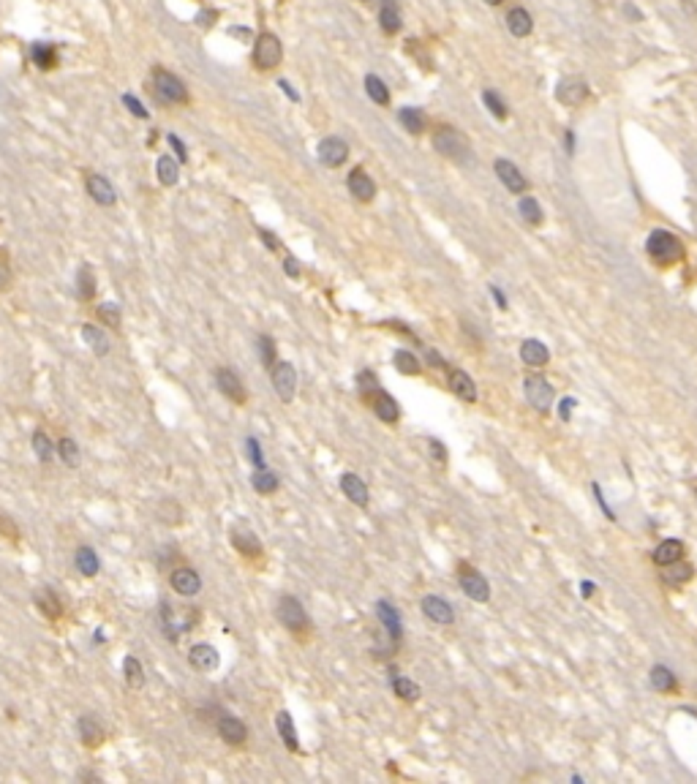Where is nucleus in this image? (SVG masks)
Segmentation results:
<instances>
[{"label":"nucleus","mask_w":697,"mask_h":784,"mask_svg":"<svg viewBox=\"0 0 697 784\" xmlns=\"http://www.w3.org/2000/svg\"><path fill=\"white\" fill-rule=\"evenodd\" d=\"M9 283V261H6V251H0V286Z\"/></svg>","instance_id":"obj_56"},{"label":"nucleus","mask_w":697,"mask_h":784,"mask_svg":"<svg viewBox=\"0 0 697 784\" xmlns=\"http://www.w3.org/2000/svg\"><path fill=\"white\" fill-rule=\"evenodd\" d=\"M58 455H61V461L65 463V466H71V469H77L79 466V446H77V441H74L71 436L61 439V444H58Z\"/></svg>","instance_id":"obj_45"},{"label":"nucleus","mask_w":697,"mask_h":784,"mask_svg":"<svg viewBox=\"0 0 697 784\" xmlns=\"http://www.w3.org/2000/svg\"><path fill=\"white\" fill-rule=\"evenodd\" d=\"M216 385H218V390H221L229 400H234V403H243V400H246V390H243V385H240V379H237V373H234L232 368H218Z\"/></svg>","instance_id":"obj_22"},{"label":"nucleus","mask_w":697,"mask_h":784,"mask_svg":"<svg viewBox=\"0 0 697 784\" xmlns=\"http://www.w3.org/2000/svg\"><path fill=\"white\" fill-rule=\"evenodd\" d=\"M491 294H493V297H496L498 308H501V310H507V297H504V294H501V289H496V286H491Z\"/></svg>","instance_id":"obj_59"},{"label":"nucleus","mask_w":697,"mask_h":784,"mask_svg":"<svg viewBox=\"0 0 697 784\" xmlns=\"http://www.w3.org/2000/svg\"><path fill=\"white\" fill-rule=\"evenodd\" d=\"M419 607H422V613L428 615L434 624H441V627H449L452 621H455V613H452V605H449L447 600H441V597H425V600L419 602Z\"/></svg>","instance_id":"obj_14"},{"label":"nucleus","mask_w":697,"mask_h":784,"mask_svg":"<svg viewBox=\"0 0 697 784\" xmlns=\"http://www.w3.org/2000/svg\"><path fill=\"white\" fill-rule=\"evenodd\" d=\"M218 662H221V657H218V651L210 646V643H199V646H194L188 651V664H191L194 670H199V673L216 670Z\"/></svg>","instance_id":"obj_16"},{"label":"nucleus","mask_w":697,"mask_h":784,"mask_svg":"<svg viewBox=\"0 0 697 784\" xmlns=\"http://www.w3.org/2000/svg\"><path fill=\"white\" fill-rule=\"evenodd\" d=\"M564 142H567V153L572 155L575 153V137H572V131H567V139H564Z\"/></svg>","instance_id":"obj_61"},{"label":"nucleus","mask_w":697,"mask_h":784,"mask_svg":"<svg viewBox=\"0 0 697 784\" xmlns=\"http://www.w3.org/2000/svg\"><path fill=\"white\" fill-rule=\"evenodd\" d=\"M520 360L526 362L528 368H545L550 362V352H547V346H545L543 340L528 338L520 343Z\"/></svg>","instance_id":"obj_21"},{"label":"nucleus","mask_w":697,"mask_h":784,"mask_svg":"<svg viewBox=\"0 0 697 784\" xmlns=\"http://www.w3.org/2000/svg\"><path fill=\"white\" fill-rule=\"evenodd\" d=\"M572 406H575V400L572 398H567L564 403H561V409H558V414H561V419H570V412H572Z\"/></svg>","instance_id":"obj_58"},{"label":"nucleus","mask_w":697,"mask_h":784,"mask_svg":"<svg viewBox=\"0 0 697 784\" xmlns=\"http://www.w3.org/2000/svg\"><path fill=\"white\" fill-rule=\"evenodd\" d=\"M123 673H125V684H128L131 689H142V686H145V673H142V664L137 657H125Z\"/></svg>","instance_id":"obj_40"},{"label":"nucleus","mask_w":697,"mask_h":784,"mask_svg":"<svg viewBox=\"0 0 697 784\" xmlns=\"http://www.w3.org/2000/svg\"><path fill=\"white\" fill-rule=\"evenodd\" d=\"M447 382H449V390H452V392H455L461 400H468V403H474V400H477V385L471 382V376H468V373L452 368L449 370V376H447Z\"/></svg>","instance_id":"obj_25"},{"label":"nucleus","mask_w":697,"mask_h":784,"mask_svg":"<svg viewBox=\"0 0 697 784\" xmlns=\"http://www.w3.org/2000/svg\"><path fill=\"white\" fill-rule=\"evenodd\" d=\"M365 93L371 95V101H376L379 107H387L389 104L387 85H384V79L376 77V74H368V77H365Z\"/></svg>","instance_id":"obj_38"},{"label":"nucleus","mask_w":697,"mask_h":784,"mask_svg":"<svg viewBox=\"0 0 697 784\" xmlns=\"http://www.w3.org/2000/svg\"><path fill=\"white\" fill-rule=\"evenodd\" d=\"M161 618H164V627L169 632V637L177 640L174 632H188L196 621H199V613L194 607H174L172 610L169 602H161Z\"/></svg>","instance_id":"obj_7"},{"label":"nucleus","mask_w":697,"mask_h":784,"mask_svg":"<svg viewBox=\"0 0 697 784\" xmlns=\"http://www.w3.org/2000/svg\"><path fill=\"white\" fill-rule=\"evenodd\" d=\"M33 61H36V66H38V68H55V63H58V55H55L52 44H36V46H33Z\"/></svg>","instance_id":"obj_47"},{"label":"nucleus","mask_w":697,"mask_h":784,"mask_svg":"<svg viewBox=\"0 0 697 784\" xmlns=\"http://www.w3.org/2000/svg\"><path fill=\"white\" fill-rule=\"evenodd\" d=\"M246 446H248V455H251V463L256 466V469H264V455H262V446H259V441L251 436L248 441H246Z\"/></svg>","instance_id":"obj_52"},{"label":"nucleus","mask_w":697,"mask_h":784,"mask_svg":"<svg viewBox=\"0 0 697 784\" xmlns=\"http://www.w3.org/2000/svg\"><path fill=\"white\" fill-rule=\"evenodd\" d=\"M496 174H498V180L507 185V191H512V194H523L528 188V180L520 174V169H518L512 161H507V158H498L496 161Z\"/></svg>","instance_id":"obj_18"},{"label":"nucleus","mask_w":697,"mask_h":784,"mask_svg":"<svg viewBox=\"0 0 697 784\" xmlns=\"http://www.w3.org/2000/svg\"><path fill=\"white\" fill-rule=\"evenodd\" d=\"M651 686L656 689V692H673L676 689V676H673V670L670 667H665V664H654L651 667Z\"/></svg>","instance_id":"obj_31"},{"label":"nucleus","mask_w":697,"mask_h":784,"mask_svg":"<svg viewBox=\"0 0 697 784\" xmlns=\"http://www.w3.org/2000/svg\"><path fill=\"white\" fill-rule=\"evenodd\" d=\"M316 153H319V161H322L325 167L338 169L341 164H346V158H349V145L338 137H327L319 142V150H316Z\"/></svg>","instance_id":"obj_10"},{"label":"nucleus","mask_w":697,"mask_h":784,"mask_svg":"<svg viewBox=\"0 0 697 784\" xmlns=\"http://www.w3.org/2000/svg\"><path fill=\"white\" fill-rule=\"evenodd\" d=\"M270 379H273V387H276V392H278V398L283 400V403H289V400H295V392H297V370L292 362H283V360H276V365L270 368Z\"/></svg>","instance_id":"obj_8"},{"label":"nucleus","mask_w":697,"mask_h":784,"mask_svg":"<svg viewBox=\"0 0 697 784\" xmlns=\"http://www.w3.org/2000/svg\"><path fill=\"white\" fill-rule=\"evenodd\" d=\"M523 390H526V400L540 412V414H547V412H550L553 398H556V390H553V385H550L545 376H540V373L526 376Z\"/></svg>","instance_id":"obj_4"},{"label":"nucleus","mask_w":697,"mask_h":784,"mask_svg":"<svg viewBox=\"0 0 697 784\" xmlns=\"http://www.w3.org/2000/svg\"><path fill=\"white\" fill-rule=\"evenodd\" d=\"M428 446H431V455H434L436 463H447V446L439 439H428Z\"/></svg>","instance_id":"obj_53"},{"label":"nucleus","mask_w":697,"mask_h":784,"mask_svg":"<svg viewBox=\"0 0 697 784\" xmlns=\"http://www.w3.org/2000/svg\"><path fill=\"white\" fill-rule=\"evenodd\" d=\"M646 251H649V256L656 261V264H676V261H681L683 256H686L681 240H678L673 231H665V229L651 231L649 240H646Z\"/></svg>","instance_id":"obj_2"},{"label":"nucleus","mask_w":697,"mask_h":784,"mask_svg":"<svg viewBox=\"0 0 697 784\" xmlns=\"http://www.w3.org/2000/svg\"><path fill=\"white\" fill-rule=\"evenodd\" d=\"M398 120H401L403 128H406L409 134H414V137L425 131V115L414 107H403L401 112H398Z\"/></svg>","instance_id":"obj_35"},{"label":"nucleus","mask_w":697,"mask_h":784,"mask_svg":"<svg viewBox=\"0 0 697 784\" xmlns=\"http://www.w3.org/2000/svg\"><path fill=\"white\" fill-rule=\"evenodd\" d=\"M79 736H82L85 743L95 746V743H101V741H104V727L98 724L95 716H82V719H79Z\"/></svg>","instance_id":"obj_37"},{"label":"nucleus","mask_w":697,"mask_h":784,"mask_svg":"<svg viewBox=\"0 0 697 784\" xmlns=\"http://www.w3.org/2000/svg\"><path fill=\"white\" fill-rule=\"evenodd\" d=\"M346 188H349V194L355 197V199L360 202H371L373 197H376V183L371 180V174L365 169H352L349 172V177H346Z\"/></svg>","instance_id":"obj_12"},{"label":"nucleus","mask_w":697,"mask_h":784,"mask_svg":"<svg viewBox=\"0 0 697 784\" xmlns=\"http://www.w3.org/2000/svg\"><path fill=\"white\" fill-rule=\"evenodd\" d=\"M392 692L398 694L401 700H406V703H417L419 697H422V689H419L412 678H406V676L392 678Z\"/></svg>","instance_id":"obj_34"},{"label":"nucleus","mask_w":697,"mask_h":784,"mask_svg":"<svg viewBox=\"0 0 697 784\" xmlns=\"http://www.w3.org/2000/svg\"><path fill=\"white\" fill-rule=\"evenodd\" d=\"M281 58H283V49H281L278 36L262 33V36L256 38V44H253V63L267 71V68H276L281 63Z\"/></svg>","instance_id":"obj_9"},{"label":"nucleus","mask_w":697,"mask_h":784,"mask_svg":"<svg viewBox=\"0 0 697 784\" xmlns=\"http://www.w3.org/2000/svg\"><path fill=\"white\" fill-rule=\"evenodd\" d=\"M88 194L93 197L98 204H115V188L109 185L107 177H101V174H90L88 177Z\"/></svg>","instance_id":"obj_29"},{"label":"nucleus","mask_w":697,"mask_h":784,"mask_svg":"<svg viewBox=\"0 0 697 784\" xmlns=\"http://www.w3.org/2000/svg\"><path fill=\"white\" fill-rule=\"evenodd\" d=\"M82 338L88 343V349H93V354H98V357L109 354V349H112L109 335L101 327H95V324H82Z\"/></svg>","instance_id":"obj_26"},{"label":"nucleus","mask_w":697,"mask_h":784,"mask_svg":"<svg viewBox=\"0 0 697 784\" xmlns=\"http://www.w3.org/2000/svg\"><path fill=\"white\" fill-rule=\"evenodd\" d=\"M98 316H101L109 327H120V308L115 305V303H104V305H98Z\"/></svg>","instance_id":"obj_51"},{"label":"nucleus","mask_w":697,"mask_h":784,"mask_svg":"<svg viewBox=\"0 0 697 784\" xmlns=\"http://www.w3.org/2000/svg\"><path fill=\"white\" fill-rule=\"evenodd\" d=\"M651 558H654V564H656V567H667V564H673V561H681L683 558V542L681 539H662V542L654 548Z\"/></svg>","instance_id":"obj_24"},{"label":"nucleus","mask_w":697,"mask_h":784,"mask_svg":"<svg viewBox=\"0 0 697 784\" xmlns=\"http://www.w3.org/2000/svg\"><path fill=\"white\" fill-rule=\"evenodd\" d=\"M74 564H77V569L85 575V577H93L95 572H98V567H101L98 553H95L93 548H88V545H82V548L77 550V555H74Z\"/></svg>","instance_id":"obj_32"},{"label":"nucleus","mask_w":697,"mask_h":784,"mask_svg":"<svg viewBox=\"0 0 697 784\" xmlns=\"http://www.w3.org/2000/svg\"><path fill=\"white\" fill-rule=\"evenodd\" d=\"M341 491H343V496L352 501V504H357V507H368V501H371V491H368V485L357 477V474H352V471L341 474Z\"/></svg>","instance_id":"obj_15"},{"label":"nucleus","mask_w":697,"mask_h":784,"mask_svg":"<svg viewBox=\"0 0 697 784\" xmlns=\"http://www.w3.org/2000/svg\"><path fill=\"white\" fill-rule=\"evenodd\" d=\"M434 150L439 155L449 158V161H455V164H471L474 161L468 139L458 128H449V125H441L434 134Z\"/></svg>","instance_id":"obj_1"},{"label":"nucleus","mask_w":697,"mask_h":784,"mask_svg":"<svg viewBox=\"0 0 697 784\" xmlns=\"http://www.w3.org/2000/svg\"><path fill=\"white\" fill-rule=\"evenodd\" d=\"M123 101H125V107L131 109V112H134L137 117H147V112L142 109V104L137 101V98H131V95H123Z\"/></svg>","instance_id":"obj_54"},{"label":"nucleus","mask_w":697,"mask_h":784,"mask_svg":"<svg viewBox=\"0 0 697 784\" xmlns=\"http://www.w3.org/2000/svg\"><path fill=\"white\" fill-rule=\"evenodd\" d=\"M36 605H38L41 610H47L52 618L61 613V602H58V597L52 594V588H49V585H44V588H38V591H36Z\"/></svg>","instance_id":"obj_46"},{"label":"nucleus","mask_w":697,"mask_h":784,"mask_svg":"<svg viewBox=\"0 0 697 784\" xmlns=\"http://www.w3.org/2000/svg\"><path fill=\"white\" fill-rule=\"evenodd\" d=\"M591 594H594V583L586 580V583H583V597H591Z\"/></svg>","instance_id":"obj_63"},{"label":"nucleus","mask_w":697,"mask_h":784,"mask_svg":"<svg viewBox=\"0 0 697 784\" xmlns=\"http://www.w3.org/2000/svg\"><path fill=\"white\" fill-rule=\"evenodd\" d=\"M283 270H286V276L289 278L300 276V264H297V259H292V256H286V259H283Z\"/></svg>","instance_id":"obj_55"},{"label":"nucleus","mask_w":697,"mask_h":784,"mask_svg":"<svg viewBox=\"0 0 697 784\" xmlns=\"http://www.w3.org/2000/svg\"><path fill=\"white\" fill-rule=\"evenodd\" d=\"M357 385H360V392H362V398H365V400H371L373 395H376V390H382V387H379V382H376V376H373L371 370H360V376H357Z\"/></svg>","instance_id":"obj_48"},{"label":"nucleus","mask_w":697,"mask_h":784,"mask_svg":"<svg viewBox=\"0 0 697 784\" xmlns=\"http://www.w3.org/2000/svg\"><path fill=\"white\" fill-rule=\"evenodd\" d=\"M259 234H262L264 246L270 248V251H278V240H276V234H270L267 229H259Z\"/></svg>","instance_id":"obj_57"},{"label":"nucleus","mask_w":697,"mask_h":784,"mask_svg":"<svg viewBox=\"0 0 697 784\" xmlns=\"http://www.w3.org/2000/svg\"><path fill=\"white\" fill-rule=\"evenodd\" d=\"M392 360H395V368L401 370V373H406V376H419V373H422L419 360L412 352H406V349H398Z\"/></svg>","instance_id":"obj_42"},{"label":"nucleus","mask_w":697,"mask_h":784,"mask_svg":"<svg viewBox=\"0 0 697 784\" xmlns=\"http://www.w3.org/2000/svg\"><path fill=\"white\" fill-rule=\"evenodd\" d=\"M276 613H278L281 624H283L289 632H295V634H303V632L310 629V618H308V613H305V607H303V602L297 600V597H292V594H283V597H281Z\"/></svg>","instance_id":"obj_3"},{"label":"nucleus","mask_w":697,"mask_h":784,"mask_svg":"<svg viewBox=\"0 0 697 784\" xmlns=\"http://www.w3.org/2000/svg\"><path fill=\"white\" fill-rule=\"evenodd\" d=\"M213 16H216V14H213V11H204V14L199 16V22H201V25H204V28H207V25H213V22H210Z\"/></svg>","instance_id":"obj_62"},{"label":"nucleus","mask_w":697,"mask_h":784,"mask_svg":"<svg viewBox=\"0 0 697 784\" xmlns=\"http://www.w3.org/2000/svg\"><path fill=\"white\" fill-rule=\"evenodd\" d=\"M518 210H520V218H523L526 224H531V226L543 224V207L537 204L534 197H523V199L518 202Z\"/></svg>","instance_id":"obj_43"},{"label":"nucleus","mask_w":697,"mask_h":784,"mask_svg":"<svg viewBox=\"0 0 697 784\" xmlns=\"http://www.w3.org/2000/svg\"><path fill=\"white\" fill-rule=\"evenodd\" d=\"M376 615H379V621H382V627L387 629L389 634V640H392V646L398 648V643H401V618H398V610L389 605V602H376Z\"/></svg>","instance_id":"obj_20"},{"label":"nucleus","mask_w":697,"mask_h":784,"mask_svg":"<svg viewBox=\"0 0 697 784\" xmlns=\"http://www.w3.org/2000/svg\"><path fill=\"white\" fill-rule=\"evenodd\" d=\"M153 88H155V95H158L164 104H186L188 101L186 85L174 77V74L164 71V68H155L153 71Z\"/></svg>","instance_id":"obj_5"},{"label":"nucleus","mask_w":697,"mask_h":784,"mask_svg":"<svg viewBox=\"0 0 697 784\" xmlns=\"http://www.w3.org/2000/svg\"><path fill=\"white\" fill-rule=\"evenodd\" d=\"M259 357H262L264 368L276 365V343H273L270 335H259Z\"/></svg>","instance_id":"obj_49"},{"label":"nucleus","mask_w":697,"mask_h":784,"mask_svg":"<svg viewBox=\"0 0 697 784\" xmlns=\"http://www.w3.org/2000/svg\"><path fill=\"white\" fill-rule=\"evenodd\" d=\"M507 31L512 33V36H518V38H526L528 33L534 31V19H531V14H528L526 9H512L510 14H507Z\"/></svg>","instance_id":"obj_27"},{"label":"nucleus","mask_w":697,"mask_h":784,"mask_svg":"<svg viewBox=\"0 0 697 784\" xmlns=\"http://www.w3.org/2000/svg\"><path fill=\"white\" fill-rule=\"evenodd\" d=\"M33 452H36V458L41 463H49L52 461V452H55V446H52V441H49V436L44 431H36L33 433Z\"/></svg>","instance_id":"obj_44"},{"label":"nucleus","mask_w":697,"mask_h":784,"mask_svg":"<svg viewBox=\"0 0 697 784\" xmlns=\"http://www.w3.org/2000/svg\"><path fill=\"white\" fill-rule=\"evenodd\" d=\"M155 172H158V180L164 185H174L177 177H180V167H177V161L172 155H161L158 164H155Z\"/></svg>","instance_id":"obj_39"},{"label":"nucleus","mask_w":697,"mask_h":784,"mask_svg":"<svg viewBox=\"0 0 697 784\" xmlns=\"http://www.w3.org/2000/svg\"><path fill=\"white\" fill-rule=\"evenodd\" d=\"M95 294V276L90 267H79L77 273V297L79 300H93Z\"/></svg>","instance_id":"obj_41"},{"label":"nucleus","mask_w":697,"mask_h":784,"mask_svg":"<svg viewBox=\"0 0 697 784\" xmlns=\"http://www.w3.org/2000/svg\"><path fill=\"white\" fill-rule=\"evenodd\" d=\"M169 583H172V588L180 594V597H194V594H199L201 577L194 572V569H174V572H172V577H169Z\"/></svg>","instance_id":"obj_23"},{"label":"nucleus","mask_w":697,"mask_h":784,"mask_svg":"<svg viewBox=\"0 0 697 784\" xmlns=\"http://www.w3.org/2000/svg\"><path fill=\"white\" fill-rule=\"evenodd\" d=\"M169 142H172V147H174V150L180 153V158H186V150H183V142H180V139L174 137V134H172V137H169Z\"/></svg>","instance_id":"obj_60"},{"label":"nucleus","mask_w":697,"mask_h":784,"mask_svg":"<svg viewBox=\"0 0 697 784\" xmlns=\"http://www.w3.org/2000/svg\"><path fill=\"white\" fill-rule=\"evenodd\" d=\"M232 542H234V548L240 550L243 555H251V558H256V555L262 553V542L256 539V534H251L248 528H234L232 531Z\"/></svg>","instance_id":"obj_28"},{"label":"nucleus","mask_w":697,"mask_h":784,"mask_svg":"<svg viewBox=\"0 0 697 784\" xmlns=\"http://www.w3.org/2000/svg\"><path fill=\"white\" fill-rule=\"evenodd\" d=\"M276 727H278V736L283 738L286 749L297 752V749H300V741H297L295 719H292V714H289V711H281L278 716H276Z\"/></svg>","instance_id":"obj_30"},{"label":"nucleus","mask_w":697,"mask_h":784,"mask_svg":"<svg viewBox=\"0 0 697 784\" xmlns=\"http://www.w3.org/2000/svg\"><path fill=\"white\" fill-rule=\"evenodd\" d=\"M379 25H382V31L387 33V36H395V33L401 31V14L395 9V0H384V6L379 11Z\"/></svg>","instance_id":"obj_33"},{"label":"nucleus","mask_w":697,"mask_h":784,"mask_svg":"<svg viewBox=\"0 0 697 784\" xmlns=\"http://www.w3.org/2000/svg\"><path fill=\"white\" fill-rule=\"evenodd\" d=\"M482 101H485V107L491 109V112L496 115L498 120H504V117H507V107H504V101H501V98H498L493 90H485V93H482Z\"/></svg>","instance_id":"obj_50"},{"label":"nucleus","mask_w":697,"mask_h":784,"mask_svg":"<svg viewBox=\"0 0 697 784\" xmlns=\"http://www.w3.org/2000/svg\"><path fill=\"white\" fill-rule=\"evenodd\" d=\"M458 583L463 588V594L474 602H488L491 600V585L482 577L471 564H461L458 567Z\"/></svg>","instance_id":"obj_6"},{"label":"nucleus","mask_w":697,"mask_h":784,"mask_svg":"<svg viewBox=\"0 0 697 784\" xmlns=\"http://www.w3.org/2000/svg\"><path fill=\"white\" fill-rule=\"evenodd\" d=\"M586 95H589V85H586L583 79H564V82H558V88H556V98L564 104V107H577V104H583Z\"/></svg>","instance_id":"obj_13"},{"label":"nucleus","mask_w":697,"mask_h":784,"mask_svg":"<svg viewBox=\"0 0 697 784\" xmlns=\"http://www.w3.org/2000/svg\"><path fill=\"white\" fill-rule=\"evenodd\" d=\"M662 583L670 585V588H681V585H686L692 577H695V567L689 564V561H673V564H667V567H662Z\"/></svg>","instance_id":"obj_19"},{"label":"nucleus","mask_w":697,"mask_h":784,"mask_svg":"<svg viewBox=\"0 0 697 784\" xmlns=\"http://www.w3.org/2000/svg\"><path fill=\"white\" fill-rule=\"evenodd\" d=\"M251 485H253V491L256 493H262V496H270V493H276L278 491V474L276 471H267V469H256V474L251 477Z\"/></svg>","instance_id":"obj_36"},{"label":"nucleus","mask_w":697,"mask_h":784,"mask_svg":"<svg viewBox=\"0 0 697 784\" xmlns=\"http://www.w3.org/2000/svg\"><path fill=\"white\" fill-rule=\"evenodd\" d=\"M218 736L226 741V743H232V746H240L243 741L248 738V727L240 722L237 716H232V714H221V719H218Z\"/></svg>","instance_id":"obj_17"},{"label":"nucleus","mask_w":697,"mask_h":784,"mask_svg":"<svg viewBox=\"0 0 697 784\" xmlns=\"http://www.w3.org/2000/svg\"><path fill=\"white\" fill-rule=\"evenodd\" d=\"M485 3H488V6H501L504 0H485Z\"/></svg>","instance_id":"obj_64"},{"label":"nucleus","mask_w":697,"mask_h":784,"mask_svg":"<svg viewBox=\"0 0 697 784\" xmlns=\"http://www.w3.org/2000/svg\"><path fill=\"white\" fill-rule=\"evenodd\" d=\"M368 403L373 406V412H376V417H379L382 422L395 425V422L401 419V406H398V400L392 398L387 390H376V395H373Z\"/></svg>","instance_id":"obj_11"}]
</instances>
